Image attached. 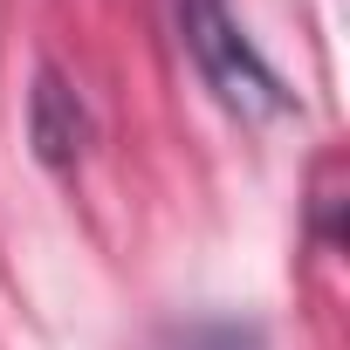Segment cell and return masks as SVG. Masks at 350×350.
<instances>
[{"label": "cell", "mask_w": 350, "mask_h": 350, "mask_svg": "<svg viewBox=\"0 0 350 350\" xmlns=\"http://www.w3.org/2000/svg\"><path fill=\"white\" fill-rule=\"evenodd\" d=\"M179 8V42H186V55H193V69L206 76V90L234 110V117H247V124H268V117H282L295 96L282 90V76L268 69V55L247 42V28L234 21V8L227 0H172Z\"/></svg>", "instance_id": "1"}, {"label": "cell", "mask_w": 350, "mask_h": 350, "mask_svg": "<svg viewBox=\"0 0 350 350\" xmlns=\"http://www.w3.org/2000/svg\"><path fill=\"white\" fill-rule=\"evenodd\" d=\"M28 137H35V158H42L49 172H69V165L90 151V137H96L90 103H83L55 69H42L35 90H28Z\"/></svg>", "instance_id": "2"}, {"label": "cell", "mask_w": 350, "mask_h": 350, "mask_svg": "<svg viewBox=\"0 0 350 350\" xmlns=\"http://www.w3.org/2000/svg\"><path fill=\"white\" fill-rule=\"evenodd\" d=\"M165 350H261V336H254L247 323L213 316V323H186V329H172V343H165Z\"/></svg>", "instance_id": "3"}]
</instances>
